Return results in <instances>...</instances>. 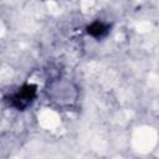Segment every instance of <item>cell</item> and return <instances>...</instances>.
I'll return each instance as SVG.
<instances>
[{
    "label": "cell",
    "mask_w": 159,
    "mask_h": 159,
    "mask_svg": "<svg viewBox=\"0 0 159 159\" xmlns=\"http://www.w3.org/2000/svg\"><path fill=\"white\" fill-rule=\"evenodd\" d=\"M108 31H109V25L99 21H96L87 27V32L93 37H102L106 34H108Z\"/></svg>",
    "instance_id": "cell-2"
},
{
    "label": "cell",
    "mask_w": 159,
    "mask_h": 159,
    "mask_svg": "<svg viewBox=\"0 0 159 159\" xmlns=\"http://www.w3.org/2000/svg\"><path fill=\"white\" fill-rule=\"evenodd\" d=\"M36 96V87L34 84H26L21 87L11 98V106L17 109L26 108Z\"/></svg>",
    "instance_id": "cell-1"
}]
</instances>
